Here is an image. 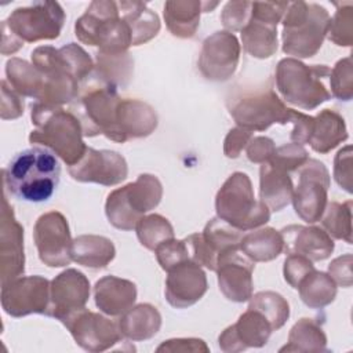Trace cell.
Listing matches in <instances>:
<instances>
[{
  "mask_svg": "<svg viewBox=\"0 0 353 353\" xmlns=\"http://www.w3.org/2000/svg\"><path fill=\"white\" fill-rule=\"evenodd\" d=\"M59 178L58 157L44 146L18 152L3 170L6 190L29 203L50 200L59 185Z\"/></svg>",
  "mask_w": 353,
  "mask_h": 353,
  "instance_id": "cell-1",
  "label": "cell"
},
{
  "mask_svg": "<svg viewBox=\"0 0 353 353\" xmlns=\"http://www.w3.org/2000/svg\"><path fill=\"white\" fill-rule=\"evenodd\" d=\"M32 124L29 142L50 149L68 167L74 165L85 153L83 127L72 110L62 106H50L41 102L32 105Z\"/></svg>",
  "mask_w": 353,
  "mask_h": 353,
  "instance_id": "cell-2",
  "label": "cell"
},
{
  "mask_svg": "<svg viewBox=\"0 0 353 353\" xmlns=\"http://www.w3.org/2000/svg\"><path fill=\"white\" fill-rule=\"evenodd\" d=\"M65 18V11L57 1H34L15 8L1 22V54L12 55L23 43L57 39Z\"/></svg>",
  "mask_w": 353,
  "mask_h": 353,
  "instance_id": "cell-3",
  "label": "cell"
},
{
  "mask_svg": "<svg viewBox=\"0 0 353 353\" xmlns=\"http://www.w3.org/2000/svg\"><path fill=\"white\" fill-rule=\"evenodd\" d=\"M74 34L83 44L98 47L103 52H125L132 46V32L117 1H91L85 12L74 22Z\"/></svg>",
  "mask_w": 353,
  "mask_h": 353,
  "instance_id": "cell-4",
  "label": "cell"
},
{
  "mask_svg": "<svg viewBox=\"0 0 353 353\" xmlns=\"http://www.w3.org/2000/svg\"><path fill=\"white\" fill-rule=\"evenodd\" d=\"M283 22V52L291 58H312L327 37L330 14L317 3H290Z\"/></svg>",
  "mask_w": 353,
  "mask_h": 353,
  "instance_id": "cell-5",
  "label": "cell"
},
{
  "mask_svg": "<svg viewBox=\"0 0 353 353\" xmlns=\"http://www.w3.org/2000/svg\"><path fill=\"white\" fill-rule=\"evenodd\" d=\"M330 70L327 65H306L291 57L283 58L274 72L276 88L284 102L303 110H313L331 98L324 83Z\"/></svg>",
  "mask_w": 353,
  "mask_h": 353,
  "instance_id": "cell-6",
  "label": "cell"
},
{
  "mask_svg": "<svg viewBox=\"0 0 353 353\" xmlns=\"http://www.w3.org/2000/svg\"><path fill=\"white\" fill-rule=\"evenodd\" d=\"M215 211L219 219L243 232L261 228L270 219V210L255 199L251 179L241 171L229 175L216 192Z\"/></svg>",
  "mask_w": 353,
  "mask_h": 353,
  "instance_id": "cell-7",
  "label": "cell"
},
{
  "mask_svg": "<svg viewBox=\"0 0 353 353\" xmlns=\"http://www.w3.org/2000/svg\"><path fill=\"white\" fill-rule=\"evenodd\" d=\"M163 197V185L156 175L141 174L134 182L112 190L105 203V214L112 226L132 230L142 216L154 210Z\"/></svg>",
  "mask_w": 353,
  "mask_h": 353,
  "instance_id": "cell-8",
  "label": "cell"
},
{
  "mask_svg": "<svg viewBox=\"0 0 353 353\" xmlns=\"http://www.w3.org/2000/svg\"><path fill=\"white\" fill-rule=\"evenodd\" d=\"M226 106L237 127L252 132L265 131L273 124L291 123L294 113L270 87L233 92Z\"/></svg>",
  "mask_w": 353,
  "mask_h": 353,
  "instance_id": "cell-9",
  "label": "cell"
},
{
  "mask_svg": "<svg viewBox=\"0 0 353 353\" xmlns=\"http://www.w3.org/2000/svg\"><path fill=\"white\" fill-rule=\"evenodd\" d=\"M121 98L117 88L94 80V84L77 98L72 110L81 123L84 137L103 135L119 142L117 109Z\"/></svg>",
  "mask_w": 353,
  "mask_h": 353,
  "instance_id": "cell-10",
  "label": "cell"
},
{
  "mask_svg": "<svg viewBox=\"0 0 353 353\" xmlns=\"http://www.w3.org/2000/svg\"><path fill=\"white\" fill-rule=\"evenodd\" d=\"M288 4V1H251L248 22L240 30L243 48L247 54L266 59L277 51V25Z\"/></svg>",
  "mask_w": 353,
  "mask_h": 353,
  "instance_id": "cell-11",
  "label": "cell"
},
{
  "mask_svg": "<svg viewBox=\"0 0 353 353\" xmlns=\"http://www.w3.org/2000/svg\"><path fill=\"white\" fill-rule=\"evenodd\" d=\"M296 172L298 183L291 200L295 214L306 223L319 222L328 203L330 172L324 163L316 159H307Z\"/></svg>",
  "mask_w": 353,
  "mask_h": 353,
  "instance_id": "cell-12",
  "label": "cell"
},
{
  "mask_svg": "<svg viewBox=\"0 0 353 353\" xmlns=\"http://www.w3.org/2000/svg\"><path fill=\"white\" fill-rule=\"evenodd\" d=\"M33 240L40 261L48 268H62L72 262V236L68 219L59 211L40 215L33 226Z\"/></svg>",
  "mask_w": 353,
  "mask_h": 353,
  "instance_id": "cell-13",
  "label": "cell"
},
{
  "mask_svg": "<svg viewBox=\"0 0 353 353\" xmlns=\"http://www.w3.org/2000/svg\"><path fill=\"white\" fill-rule=\"evenodd\" d=\"M240 43L234 33L216 30L204 39L199 54V70L210 81L229 80L240 61Z\"/></svg>",
  "mask_w": 353,
  "mask_h": 353,
  "instance_id": "cell-14",
  "label": "cell"
},
{
  "mask_svg": "<svg viewBox=\"0 0 353 353\" xmlns=\"http://www.w3.org/2000/svg\"><path fill=\"white\" fill-rule=\"evenodd\" d=\"M1 307L11 317L46 314L50 302V281L43 276H21L1 285Z\"/></svg>",
  "mask_w": 353,
  "mask_h": 353,
  "instance_id": "cell-15",
  "label": "cell"
},
{
  "mask_svg": "<svg viewBox=\"0 0 353 353\" xmlns=\"http://www.w3.org/2000/svg\"><path fill=\"white\" fill-rule=\"evenodd\" d=\"M63 325L69 330L74 342L91 353L109 350L124 339L117 321L87 309L73 314Z\"/></svg>",
  "mask_w": 353,
  "mask_h": 353,
  "instance_id": "cell-16",
  "label": "cell"
},
{
  "mask_svg": "<svg viewBox=\"0 0 353 353\" xmlns=\"http://www.w3.org/2000/svg\"><path fill=\"white\" fill-rule=\"evenodd\" d=\"M90 298V281L87 276L73 268L57 274L50 281V302L46 316L59 320L62 324L77 312L85 309Z\"/></svg>",
  "mask_w": 353,
  "mask_h": 353,
  "instance_id": "cell-17",
  "label": "cell"
},
{
  "mask_svg": "<svg viewBox=\"0 0 353 353\" xmlns=\"http://www.w3.org/2000/svg\"><path fill=\"white\" fill-rule=\"evenodd\" d=\"M68 171L77 182L114 186L127 178L128 165L125 159L114 150H97L87 146L83 157Z\"/></svg>",
  "mask_w": 353,
  "mask_h": 353,
  "instance_id": "cell-18",
  "label": "cell"
},
{
  "mask_svg": "<svg viewBox=\"0 0 353 353\" xmlns=\"http://www.w3.org/2000/svg\"><path fill=\"white\" fill-rule=\"evenodd\" d=\"M25 272L23 228L17 221L7 197L0 215V281L1 285L21 277Z\"/></svg>",
  "mask_w": 353,
  "mask_h": 353,
  "instance_id": "cell-19",
  "label": "cell"
},
{
  "mask_svg": "<svg viewBox=\"0 0 353 353\" xmlns=\"http://www.w3.org/2000/svg\"><path fill=\"white\" fill-rule=\"evenodd\" d=\"M255 262L240 250L222 254L216 262L218 287L223 296L232 302L243 303L252 296V272Z\"/></svg>",
  "mask_w": 353,
  "mask_h": 353,
  "instance_id": "cell-20",
  "label": "cell"
},
{
  "mask_svg": "<svg viewBox=\"0 0 353 353\" xmlns=\"http://www.w3.org/2000/svg\"><path fill=\"white\" fill-rule=\"evenodd\" d=\"M167 273L164 295L175 309H186L194 305L208 290L205 272L192 259L178 263Z\"/></svg>",
  "mask_w": 353,
  "mask_h": 353,
  "instance_id": "cell-21",
  "label": "cell"
},
{
  "mask_svg": "<svg viewBox=\"0 0 353 353\" xmlns=\"http://www.w3.org/2000/svg\"><path fill=\"white\" fill-rule=\"evenodd\" d=\"M273 328L268 319L254 309H247L239 320L225 328L218 338L221 350L236 353L248 347H262L268 343Z\"/></svg>",
  "mask_w": 353,
  "mask_h": 353,
  "instance_id": "cell-22",
  "label": "cell"
},
{
  "mask_svg": "<svg viewBox=\"0 0 353 353\" xmlns=\"http://www.w3.org/2000/svg\"><path fill=\"white\" fill-rule=\"evenodd\" d=\"M287 255L298 254L312 262L324 261L334 252L332 237L319 226L288 225L280 230Z\"/></svg>",
  "mask_w": 353,
  "mask_h": 353,
  "instance_id": "cell-23",
  "label": "cell"
},
{
  "mask_svg": "<svg viewBox=\"0 0 353 353\" xmlns=\"http://www.w3.org/2000/svg\"><path fill=\"white\" fill-rule=\"evenodd\" d=\"M159 124L156 110L139 99L121 98L117 109L119 142L149 137Z\"/></svg>",
  "mask_w": 353,
  "mask_h": 353,
  "instance_id": "cell-24",
  "label": "cell"
},
{
  "mask_svg": "<svg viewBox=\"0 0 353 353\" xmlns=\"http://www.w3.org/2000/svg\"><path fill=\"white\" fill-rule=\"evenodd\" d=\"M137 285L131 280L117 276H103L94 285L97 307L109 317H120L128 312L137 301Z\"/></svg>",
  "mask_w": 353,
  "mask_h": 353,
  "instance_id": "cell-25",
  "label": "cell"
},
{
  "mask_svg": "<svg viewBox=\"0 0 353 353\" xmlns=\"http://www.w3.org/2000/svg\"><path fill=\"white\" fill-rule=\"evenodd\" d=\"M218 4V1L168 0L163 8L167 29L175 37L192 39L199 29L201 12H210Z\"/></svg>",
  "mask_w": 353,
  "mask_h": 353,
  "instance_id": "cell-26",
  "label": "cell"
},
{
  "mask_svg": "<svg viewBox=\"0 0 353 353\" xmlns=\"http://www.w3.org/2000/svg\"><path fill=\"white\" fill-rule=\"evenodd\" d=\"M294 183L290 172L268 161L259 168V200L270 211H281L292 200Z\"/></svg>",
  "mask_w": 353,
  "mask_h": 353,
  "instance_id": "cell-27",
  "label": "cell"
},
{
  "mask_svg": "<svg viewBox=\"0 0 353 353\" xmlns=\"http://www.w3.org/2000/svg\"><path fill=\"white\" fill-rule=\"evenodd\" d=\"M347 137L345 119L332 109H323L313 117L307 143L314 152L325 154L346 141Z\"/></svg>",
  "mask_w": 353,
  "mask_h": 353,
  "instance_id": "cell-28",
  "label": "cell"
},
{
  "mask_svg": "<svg viewBox=\"0 0 353 353\" xmlns=\"http://www.w3.org/2000/svg\"><path fill=\"white\" fill-rule=\"evenodd\" d=\"M119 328L125 339L132 342L153 338L161 327V314L150 303H139L120 316Z\"/></svg>",
  "mask_w": 353,
  "mask_h": 353,
  "instance_id": "cell-29",
  "label": "cell"
},
{
  "mask_svg": "<svg viewBox=\"0 0 353 353\" xmlns=\"http://www.w3.org/2000/svg\"><path fill=\"white\" fill-rule=\"evenodd\" d=\"M116 256L110 239L98 234H81L73 239L72 261L90 269H103Z\"/></svg>",
  "mask_w": 353,
  "mask_h": 353,
  "instance_id": "cell-30",
  "label": "cell"
},
{
  "mask_svg": "<svg viewBox=\"0 0 353 353\" xmlns=\"http://www.w3.org/2000/svg\"><path fill=\"white\" fill-rule=\"evenodd\" d=\"M134 73V59L128 51L125 52H103L95 54V63L92 76L99 81L114 88L125 87Z\"/></svg>",
  "mask_w": 353,
  "mask_h": 353,
  "instance_id": "cell-31",
  "label": "cell"
},
{
  "mask_svg": "<svg viewBox=\"0 0 353 353\" xmlns=\"http://www.w3.org/2000/svg\"><path fill=\"white\" fill-rule=\"evenodd\" d=\"M284 250L283 236L279 230L265 226L244 233L240 251L252 262H269L276 259Z\"/></svg>",
  "mask_w": 353,
  "mask_h": 353,
  "instance_id": "cell-32",
  "label": "cell"
},
{
  "mask_svg": "<svg viewBox=\"0 0 353 353\" xmlns=\"http://www.w3.org/2000/svg\"><path fill=\"white\" fill-rule=\"evenodd\" d=\"M119 8L132 32V46L150 41L160 32L159 15L142 1H117Z\"/></svg>",
  "mask_w": 353,
  "mask_h": 353,
  "instance_id": "cell-33",
  "label": "cell"
},
{
  "mask_svg": "<svg viewBox=\"0 0 353 353\" xmlns=\"http://www.w3.org/2000/svg\"><path fill=\"white\" fill-rule=\"evenodd\" d=\"M6 77L11 88L19 95L37 101L41 98L46 77L33 63L15 57L10 58L6 62Z\"/></svg>",
  "mask_w": 353,
  "mask_h": 353,
  "instance_id": "cell-34",
  "label": "cell"
},
{
  "mask_svg": "<svg viewBox=\"0 0 353 353\" xmlns=\"http://www.w3.org/2000/svg\"><path fill=\"white\" fill-rule=\"evenodd\" d=\"M301 301L310 309H323L334 302L336 296V284L328 273L313 270L306 274L299 285Z\"/></svg>",
  "mask_w": 353,
  "mask_h": 353,
  "instance_id": "cell-35",
  "label": "cell"
},
{
  "mask_svg": "<svg viewBox=\"0 0 353 353\" xmlns=\"http://www.w3.org/2000/svg\"><path fill=\"white\" fill-rule=\"evenodd\" d=\"M327 336L319 321L303 317L298 320L288 334V343L280 352H325Z\"/></svg>",
  "mask_w": 353,
  "mask_h": 353,
  "instance_id": "cell-36",
  "label": "cell"
},
{
  "mask_svg": "<svg viewBox=\"0 0 353 353\" xmlns=\"http://www.w3.org/2000/svg\"><path fill=\"white\" fill-rule=\"evenodd\" d=\"M243 234V230L230 226L218 216L210 219L204 226V230L201 232L203 240L207 244L208 250L216 258V262L222 254L233 250H240V241Z\"/></svg>",
  "mask_w": 353,
  "mask_h": 353,
  "instance_id": "cell-37",
  "label": "cell"
},
{
  "mask_svg": "<svg viewBox=\"0 0 353 353\" xmlns=\"http://www.w3.org/2000/svg\"><path fill=\"white\" fill-rule=\"evenodd\" d=\"M320 221L323 229L331 237L352 244V200L327 203Z\"/></svg>",
  "mask_w": 353,
  "mask_h": 353,
  "instance_id": "cell-38",
  "label": "cell"
},
{
  "mask_svg": "<svg viewBox=\"0 0 353 353\" xmlns=\"http://www.w3.org/2000/svg\"><path fill=\"white\" fill-rule=\"evenodd\" d=\"M248 301V307L262 313L270 323L273 331L280 330L290 317V305L279 292L259 291Z\"/></svg>",
  "mask_w": 353,
  "mask_h": 353,
  "instance_id": "cell-39",
  "label": "cell"
},
{
  "mask_svg": "<svg viewBox=\"0 0 353 353\" xmlns=\"http://www.w3.org/2000/svg\"><path fill=\"white\" fill-rule=\"evenodd\" d=\"M137 237L146 250L154 251L159 244L174 239V228L167 218L160 214H149L139 219L135 226Z\"/></svg>",
  "mask_w": 353,
  "mask_h": 353,
  "instance_id": "cell-40",
  "label": "cell"
},
{
  "mask_svg": "<svg viewBox=\"0 0 353 353\" xmlns=\"http://www.w3.org/2000/svg\"><path fill=\"white\" fill-rule=\"evenodd\" d=\"M335 14L330 18L327 37L335 46L350 47L353 44V4L334 3Z\"/></svg>",
  "mask_w": 353,
  "mask_h": 353,
  "instance_id": "cell-41",
  "label": "cell"
},
{
  "mask_svg": "<svg viewBox=\"0 0 353 353\" xmlns=\"http://www.w3.org/2000/svg\"><path fill=\"white\" fill-rule=\"evenodd\" d=\"M331 97L339 101H350L353 98V62L352 57L339 59L330 70Z\"/></svg>",
  "mask_w": 353,
  "mask_h": 353,
  "instance_id": "cell-42",
  "label": "cell"
},
{
  "mask_svg": "<svg viewBox=\"0 0 353 353\" xmlns=\"http://www.w3.org/2000/svg\"><path fill=\"white\" fill-rule=\"evenodd\" d=\"M154 254H156V259H157L160 268L165 272H168L178 263L190 259L188 243L185 239L176 240L174 237L167 241H163L161 244H159L156 247Z\"/></svg>",
  "mask_w": 353,
  "mask_h": 353,
  "instance_id": "cell-43",
  "label": "cell"
},
{
  "mask_svg": "<svg viewBox=\"0 0 353 353\" xmlns=\"http://www.w3.org/2000/svg\"><path fill=\"white\" fill-rule=\"evenodd\" d=\"M307 159H309L307 150L302 145L291 142V143H285L276 148V152L269 161L283 168L287 172H292V171H296L302 164H305Z\"/></svg>",
  "mask_w": 353,
  "mask_h": 353,
  "instance_id": "cell-44",
  "label": "cell"
},
{
  "mask_svg": "<svg viewBox=\"0 0 353 353\" xmlns=\"http://www.w3.org/2000/svg\"><path fill=\"white\" fill-rule=\"evenodd\" d=\"M251 1H228L221 12V22L228 32L241 30L248 22Z\"/></svg>",
  "mask_w": 353,
  "mask_h": 353,
  "instance_id": "cell-45",
  "label": "cell"
},
{
  "mask_svg": "<svg viewBox=\"0 0 353 353\" xmlns=\"http://www.w3.org/2000/svg\"><path fill=\"white\" fill-rule=\"evenodd\" d=\"M316 268L310 259L306 256L298 255V254H290L287 255L284 261V268H283V274L284 280L294 288L296 290L301 280L313 272Z\"/></svg>",
  "mask_w": 353,
  "mask_h": 353,
  "instance_id": "cell-46",
  "label": "cell"
},
{
  "mask_svg": "<svg viewBox=\"0 0 353 353\" xmlns=\"http://www.w3.org/2000/svg\"><path fill=\"white\" fill-rule=\"evenodd\" d=\"M334 178L336 183L352 193V146L346 145L339 149L334 159Z\"/></svg>",
  "mask_w": 353,
  "mask_h": 353,
  "instance_id": "cell-47",
  "label": "cell"
},
{
  "mask_svg": "<svg viewBox=\"0 0 353 353\" xmlns=\"http://www.w3.org/2000/svg\"><path fill=\"white\" fill-rule=\"evenodd\" d=\"M23 97L14 91L6 79L1 80V119H18L23 113Z\"/></svg>",
  "mask_w": 353,
  "mask_h": 353,
  "instance_id": "cell-48",
  "label": "cell"
},
{
  "mask_svg": "<svg viewBox=\"0 0 353 353\" xmlns=\"http://www.w3.org/2000/svg\"><path fill=\"white\" fill-rule=\"evenodd\" d=\"M276 152V145L269 137H252L245 146L247 159L255 164L268 163Z\"/></svg>",
  "mask_w": 353,
  "mask_h": 353,
  "instance_id": "cell-49",
  "label": "cell"
},
{
  "mask_svg": "<svg viewBox=\"0 0 353 353\" xmlns=\"http://www.w3.org/2000/svg\"><path fill=\"white\" fill-rule=\"evenodd\" d=\"M251 138H252V131H248L245 128L234 127L229 130L223 141V154L228 159H237Z\"/></svg>",
  "mask_w": 353,
  "mask_h": 353,
  "instance_id": "cell-50",
  "label": "cell"
},
{
  "mask_svg": "<svg viewBox=\"0 0 353 353\" xmlns=\"http://www.w3.org/2000/svg\"><path fill=\"white\" fill-rule=\"evenodd\" d=\"M328 274L335 281L345 288H349L353 283L352 277V254H345L335 258L328 265Z\"/></svg>",
  "mask_w": 353,
  "mask_h": 353,
  "instance_id": "cell-51",
  "label": "cell"
},
{
  "mask_svg": "<svg viewBox=\"0 0 353 353\" xmlns=\"http://www.w3.org/2000/svg\"><path fill=\"white\" fill-rule=\"evenodd\" d=\"M156 352H210L207 343L200 338H174L164 341L156 347Z\"/></svg>",
  "mask_w": 353,
  "mask_h": 353,
  "instance_id": "cell-52",
  "label": "cell"
},
{
  "mask_svg": "<svg viewBox=\"0 0 353 353\" xmlns=\"http://www.w3.org/2000/svg\"><path fill=\"white\" fill-rule=\"evenodd\" d=\"M312 121H313V116L294 110L292 119H291L292 130L290 134L291 142L298 143V145L307 143L310 128H312Z\"/></svg>",
  "mask_w": 353,
  "mask_h": 353,
  "instance_id": "cell-53",
  "label": "cell"
}]
</instances>
